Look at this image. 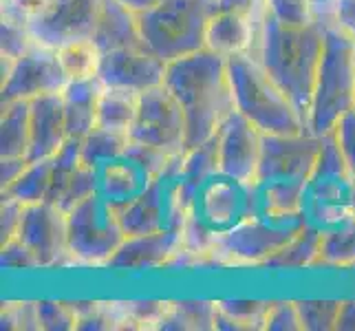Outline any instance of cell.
I'll use <instances>...</instances> for the list:
<instances>
[{"mask_svg":"<svg viewBox=\"0 0 355 331\" xmlns=\"http://www.w3.org/2000/svg\"><path fill=\"white\" fill-rule=\"evenodd\" d=\"M95 192H100V179H97V168H91L87 164H82L78 168L76 177H73L71 183L67 186L64 194L60 197L58 205L62 207L64 212H69L78 203H82L84 199L93 197Z\"/></svg>","mask_w":355,"mask_h":331,"instance_id":"obj_34","label":"cell"},{"mask_svg":"<svg viewBox=\"0 0 355 331\" xmlns=\"http://www.w3.org/2000/svg\"><path fill=\"white\" fill-rule=\"evenodd\" d=\"M342 331H355V300H345L340 309V318H338V327Z\"/></svg>","mask_w":355,"mask_h":331,"instance_id":"obj_46","label":"cell"},{"mask_svg":"<svg viewBox=\"0 0 355 331\" xmlns=\"http://www.w3.org/2000/svg\"><path fill=\"white\" fill-rule=\"evenodd\" d=\"M27 164H29L27 157H0V190L9 188L22 175Z\"/></svg>","mask_w":355,"mask_h":331,"instance_id":"obj_45","label":"cell"},{"mask_svg":"<svg viewBox=\"0 0 355 331\" xmlns=\"http://www.w3.org/2000/svg\"><path fill=\"white\" fill-rule=\"evenodd\" d=\"M51 170H53V157L51 159H38V162H29L22 175L11 183L9 188L3 190V194L16 199L24 205L42 203L49 197V188H51Z\"/></svg>","mask_w":355,"mask_h":331,"instance_id":"obj_25","label":"cell"},{"mask_svg":"<svg viewBox=\"0 0 355 331\" xmlns=\"http://www.w3.org/2000/svg\"><path fill=\"white\" fill-rule=\"evenodd\" d=\"M216 11L214 0H164L137 16L144 44L164 62L205 49V27Z\"/></svg>","mask_w":355,"mask_h":331,"instance_id":"obj_6","label":"cell"},{"mask_svg":"<svg viewBox=\"0 0 355 331\" xmlns=\"http://www.w3.org/2000/svg\"><path fill=\"white\" fill-rule=\"evenodd\" d=\"M177 155H168L164 151L150 148V146L130 142L126 153L106 162L100 177V192L115 207L126 205L135 197L150 186L164 170L173 164Z\"/></svg>","mask_w":355,"mask_h":331,"instance_id":"obj_10","label":"cell"},{"mask_svg":"<svg viewBox=\"0 0 355 331\" xmlns=\"http://www.w3.org/2000/svg\"><path fill=\"white\" fill-rule=\"evenodd\" d=\"M69 256L78 263L108 265L119 245L126 241L117 207L102 192L84 199L67 212Z\"/></svg>","mask_w":355,"mask_h":331,"instance_id":"obj_8","label":"cell"},{"mask_svg":"<svg viewBox=\"0 0 355 331\" xmlns=\"http://www.w3.org/2000/svg\"><path fill=\"white\" fill-rule=\"evenodd\" d=\"M322 235H324V230L311 223H304L285 248L280 250L274 259H269L267 267H280V269L313 267L318 263V254H320Z\"/></svg>","mask_w":355,"mask_h":331,"instance_id":"obj_24","label":"cell"},{"mask_svg":"<svg viewBox=\"0 0 355 331\" xmlns=\"http://www.w3.org/2000/svg\"><path fill=\"white\" fill-rule=\"evenodd\" d=\"M216 11H234V14L250 16L256 22L265 18V0H214Z\"/></svg>","mask_w":355,"mask_h":331,"instance_id":"obj_43","label":"cell"},{"mask_svg":"<svg viewBox=\"0 0 355 331\" xmlns=\"http://www.w3.org/2000/svg\"><path fill=\"white\" fill-rule=\"evenodd\" d=\"M315 265H329V267L355 265V219L324 230Z\"/></svg>","mask_w":355,"mask_h":331,"instance_id":"obj_27","label":"cell"},{"mask_svg":"<svg viewBox=\"0 0 355 331\" xmlns=\"http://www.w3.org/2000/svg\"><path fill=\"white\" fill-rule=\"evenodd\" d=\"M324 137L302 130L298 135H263L261 166L254 183V199L263 212L276 217L302 214L304 199Z\"/></svg>","mask_w":355,"mask_h":331,"instance_id":"obj_2","label":"cell"},{"mask_svg":"<svg viewBox=\"0 0 355 331\" xmlns=\"http://www.w3.org/2000/svg\"><path fill=\"white\" fill-rule=\"evenodd\" d=\"M35 46V40L29 31V24L14 18L3 11V24H0V56L9 60H20Z\"/></svg>","mask_w":355,"mask_h":331,"instance_id":"obj_31","label":"cell"},{"mask_svg":"<svg viewBox=\"0 0 355 331\" xmlns=\"http://www.w3.org/2000/svg\"><path fill=\"white\" fill-rule=\"evenodd\" d=\"M128 144H130V135L95 126L82 139V164H87L91 168L104 166L106 162H113V159L124 155Z\"/></svg>","mask_w":355,"mask_h":331,"instance_id":"obj_28","label":"cell"},{"mask_svg":"<svg viewBox=\"0 0 355 331\" xmlns=\"http://www.w3.org/2000/svg\"><path fill=\"white\" fill-rule=\"evenodd\" d=\"M141 93L130 89L104 87L100 95V106H97V126L115 133L130 135L139 110Z\"/></svg>","mask_w":355,"mask_h":331,"instance_id":"obj_22","label":"cell"},{"mask_svg":"<svg viewBox=\"0 0 355 331\" xmlns=\"http://www.w3.org/2000/svg\"><path fill=\"white\" fill-rule=\"evenodd\" d=\"M265 329L267 331H300V314L296 303L291 300H280L269 305V312L265 318Z\"/></svg>","mask_w":355,"mask_h":331,"instance_id":"obj_37","label":"cell"},{"mask_svg":"<svg viewBox=\"0 0 355 331\" xmlns=\"http://www.w3.org/2000/svg\"><path fill=\"white\" fill-rule=\"evenodd\" d=\"M119 305L121 316H124V329H159L164 318L175 307V303L168 300H135Z\"/></svg>","mask_w":355,"mask_h":331,"instance_id":"obj_30","label":"cell"},{"mask_svg":"<svg viewBox=\"0 0 355 331\" xmlns=\"http://www.w3.org/2000/svg\"><path fill=\"white\" fill-rule=\"evenodd\" d=\"M121 5L124 7H128L130 11H135V14H144V11H150V9H155L157 5H162L164 0H119Z\"/></svg>","mask_w":355,"mask_h":331,"instance_id":"obj_47","label":"cell"},{"mask_svg":"<svg viewBox=\"0 0 355 331\" xmlns=\"http://www.w3.org/2000/svg\"><path fill=\"white\" fill-rule=\"evenodd\" d=\"M22 214L24 203L3 194V205H0V243H7L18 237Z\"/></svg>","mask_w":355,"mask_h":331,"instance_id":"obj_41","label":"cell"},{"mask_svg":"<svg viewBox=\"0 0 355 331\" xmlns=\"http://www.w3.org/2000/svg\"><path fill=\"white\" fill-rule=\"evenodd\" d=\"M102 0H53L51 9L29 22L35 44L58 49L71 40L93 38Z\"/></svg>","mask_w":355,"mask_h":331,"instance_id":"obj_14","label":"cell"},{"mask_svg":"<svg viewBox=\"0 0 355 331\" xmlns=\"http://www.w3.org/2000/svg\"><path fill=\"white\" fill-rule=\"evenodd\" d=\"M175 309L181 316L186 329H216V312L218 303L210 300H179L175 303Z\"/></svg>","mask_w":355,"mask_h":331,"instance_id":"obj_36","label":"cell"},{"mask_svg":"<svg viewBox=\"0 0 355 331\" xmlns=\"http://www.w3.org/2000/svg\"><path fill=\"white\" fill-rule=\"evenodd\" d=\"M263 133L234 108L216 133L218 175L254 186L261 166Z\"/></svg>","mask_w":355,"mask_h":331,"instance_id":"obj_11","label":"cell"},{"mask_svg":"<svg viewBox=\"0 0 355 331\" xmlns=\"http://www.w3.org/2000/svg\"><path fill=\"white\" fill-rule=\"evenodd\" d=\"M0 263L7 269H33L40 267L33 252L18 237L7 243H0Z\"/></svg>","mask_w":355,"mask_h":331,"instance_id":"obj_38","label":"cell"},{"mask_svg":"<svg viewBox=\"0 0 355 331\" xmlns=\"http://www.w3.org/2000/svg\"><path fill=\"white\" fill-rule=\"evenodd\" d=\"M259 33L261 27L256 29L254 18L234 11H214L205 27V49L223 58L250 53Z\"/></svg>","mask_w":355,"mask_h":331,"instance_id":"obj_18","label":"cell"},{"mask_svg":"<svg viewBox=\"0 0 355 331\" xmlns=\"http://www.w3.org/2000/svg\"><path fill=\"white\" fill-rule=\"evenodd\" d=\"M304 223L302 214H250L216 239L210 256L223 265H267Z\"/></svg>","mask_w":355,"mask_h":331,"instance_id":"obj_7","label":"cell"},{"mask_svg":"<svg viewBox=\"0 0 355 331\" xmlns=\"http://www.w3.org/2000/svg\"><path fill=\"white\" fill-rule=\"evenodd\" d=\"M82 166V139L69 137L67 144L53 155V170H51V188H49V203L60 201L64 194L71 179L76 177L78 168Z\"/></svg>","mask_w":355,"mask_h":331,"instance_id":"obj_29","label":"cell"},{"mask_svg":"<svg viewBox=\"0 0 355 331\" xmlns=\"http://www.w3.org/2000/svg\"><path fill=\"white\" fill-rule=\"evenodd\" d=\"M69 84L64 76L55 49H46L35 44L29 53L16 60L9 78L3 80L0 87V102H16V100H35L40 95L62 93Z\"/></svg>","mask_w":355,"mask_h":331,"instance_id":"obj_12","label":"cell"},{"mask_svg":"<svg viewBox=\"0 0 355 331\" xmlns=\"http://www.w3.org/2000/svg\"><path fill=\"white\" fill-rule=\"evenodd\" d=\"M186 113L166 84L141 93L139 110L130 128V142L168 155L186 153Z\"/></svg>","mask_w":355,"mask_h":331,"instance_id":"obj_9","label":"cell"},{"mask_svg":"<svg viewBox=\"0 0 355 331\" xmlns=\"http://www.w3.org/2000/svg\"><path fill=\"white\" fill-rule=\"evenodd\" d=\"M269 305L263 300H221L216 312V329L250 331L265 329Z\"/></svg>","mask_w":355,"mask_h":331,"instance_id":"obj_26","label":"cell"},{"mask_svg":"<svg viewBox=\"0 0 355 331\" xmlns=\"http://www.w3.org/2000/svg\"><path fill=\"white\" fill-rule=\"evenodd\" d=\"M31 102V148L29 162L51 159L69 139L62 93L40 95Z\"/></svg>","mask_w":355,"mask_h":331,"instance_id":"obj_17","label":"cell"},{"mask_svg":"<svg viewBox=\"0 0 355 331\" xmlns=\"http://www.w3.org/2000/svg\"><path fill=\"white\" fill-rule=\"evenodd\" d=\"M168 62L157 58L146 46L113 49L102 53L100 78L104 87L130 89L144 93L153 87L164 84Z\"/></svg>","mask_w":355,"mask_h":331,"instance_id":"obj_15","label":"cell"},{"mask_svg":"<svg viewBox=\"0 0 355 331\" xmlns=\"http://www.w3.org/2000/svg\"><path fill=\"white\" fill-rule=\"evenodd\" d=\"M31 148V102L3 104L0 115V157H27Z\"/></svg>","mask_w":355,"mask_h":331,"instance_id":"obj_21","label":"cell"},{"mask_svg":"<svg viewBox=\"0 0 355 331\" xmlns=\"http://www.w3.org/2000/svg\"><path fill=\"white\" fill-rule=\"evenodd\" d=\"M334 139L338 144V148L345 155L349 168L355 175V106L340 117V121L336 124V128L331 130Z\"/></svg>","mask_w":355,"mask_h":331,"instance_id":"obj_39","label":"cell"},{"mask_svg":"<svg viewBox=\"0 0 355 331\" xmlns=\"http://www.w3.org/2000/svg\"><path fill=\"white\" fill-rule=\"evenodd\" d=\"M345 300H298L296 307L304 331H331L338 327Z\"/></svg>","mask_w":355,"mask_h":331,"instance_id":"obj_32","label":"cell"},{"mask_svg":"<svg viewBox=\"0 0 355 331\" xmlns=\"http://www.w3.org/2000/svg\"><path fill=\"white\" fill-rule=\"evenodd\" d=\"M265 14L285 27H307L315 22L311 0H265Z\"/></svg>","mask_w":355,"mask_h":331,"instance_id":"obj_33","label":"cell"},{"mask_svg":"<svg viewBox=\"0 0 355 331\" xmlns=\"http://www.w3.org/2000/svg\"><path fill=\"white\" fill-rule=\"evenodd\" d=\"M38 323L40 329L46 331H71L78 329V316L73 312L71 303H58V300H38Z\"/></svg>","mask_w":355,"mask_h":331,"instance_id":"obj_35","label":"cell"},{"mask_svg":"<svg viewBox=\"0 0 355 331\" xmlns=\"http://www.w3.org/2000/svg\"><path fill=\"white\" fill-rule=\"evenodd\" d=\"M60 67H62L69 82L93 80L100 76L102 65V49L95 44L93 38L71 40L55 49Z\"/></svg>","mask_w":355,"mask_h":331,"instance_id":"obj_23","label":"cell"},{"mask_svg":"<svg viewBox=\"0 0 355 331\" xmlns=\"http://www.w3.org/2000/svg\"><path fill=\"white\" fill-rule=\"evenodd\" d=\"M18 239L33 252L40 267H53L71 259L67 212L55 203L24 205Z\"/></svg>","mask_w":355,"mask_h":331,"instance_id":"obj_13","label":"cell"},{"mask_svg":"<svg viewBox=\"0 0 355 331\" xmlns=\"http://www.w3.org/2000/svg\"><path fill=\"white\" fill-rule=\"evenodd\" d=\"M324 46V24L285 27L265 14L259 33V58L267 76L283 91L307 121L313 100L318 65Z\"/></svg>","mask_w":355,"mask_h":331,"instance_id":"obj_3","label":"cell"},{"mask_svg":"<svg viewBox=\"0 0 355 331\" xmlns=\"http://www.w3.org/2000/svg\"><path fill=\"white\" fill-rule=\"evenodd\" d=\"M164 84L186 113V151L214 139L225 117L234 110L227 58L210 49L168 62Z\"/></svg>","mask_w":355,"mask_h":331,"instance_id":"obj_1","label":"cell"},{"mask_svg":"<svg viewBox=\"0 0 355 331\" xmlns=\"http://www.w3.org/2000/svg\"><path fill=\"white\" fill-rule=\"evenodd\" d=\"M227 73L234 108L263 135H298L307 121L278 84L267 76L261 60L250 53L227 58Z\"/></svg>","mask_w":355,"mask_h":331,"instance_id":"obj_4","label":"cell"},{"mask_svg":"<svg viewBox=\"0 0 355 331\" xmlns=\"http://www.w3.org/2000/svg\"><path fill=\"white\" fill-rule=\"evenodd\" d=\"M93 40L102 49V53L113 51V49L146 46L139 33L137 14L121 5L119 0H102V9H100V18H97V27L93 31Z\"/></svg>","mask_w":355,"mask_h":331,"instance_id":"obj_19","label":"cell"},{"mask_svg":"<svg viewBox=\"0 0 355 331\" xmlns=\"http://www.w3.org/2000/svg\"><path fill=\"white\" fill-rule=\"evenodd\" d=\"M51 5H53V0H5L3 11L29 24L33 20L42 18L46 11L51 9Z\"/></svg>","mask_w":355,"mask_h":331,"instance_id":"obj_42","label":"cell"},{"mask_svg":"<svg viewBox=\"0 0 355 331\" xmlns=\"http://www.w3.org/2000/svg\"><path fill=\"white\" fill-rule=\"evenodd\" d=\"M181 252V230H162L153 235L126 237L119 250L108 261L113 269H128V272H146L157 269L177 259Z\"/></svg>","mask_w":355,"mask_h":331,"instance_id":"obj_16","label":"cell"},{"mask_svg":"<svg viewBox=\"0 0 355 331\" xmlns=\"http://www.w3.org/2000/svg\"><path fill=\"white\" fill-rule=\"evenodd\" d=\"M324 24V46L318 65L313 100L307 128L313 135H329L340 117L355 106V65L353 40L334 22Z\"/></svg>","mask_w":355,"mask_h":331,"instance_id":"obj_5","label":"cell"},{"mask_svg":"<svg viewBox=\"0 0 355 331\" xmlns=\"http://www.w3.org/2000/svg\"><path fill=\"white\" fill-rule=\"evenodd\" d=\"M104 84L100 78L69 82L62 91L69 137L84 139L97 126V106Z\"/></svg>","mask_w":355,"mask_h":331,"instance_id":"obj_20","label":"cell"},{"mask_svg":"<svg viewBox=\"0 0 355 331\" xmlns=\"http://www.w3.org/2000/svg\"><path fill=\"white\" fill-rule=\"evenodd\" d=\"M334 24L355 40V0H334Z\"/></svg>","mask_w":355,"mask_h":331,"instance_id":"obj_44","label":"cell"},{"mask_svg":"<svg viewBox=\"0 0 355 331\" xmlns=\"http://www.w3.org/2000/svg\"><path fill=\"white\" fill-rule=\"evenodd\" d=\"M3 329H40L35 303H11L3 307Z\"/></svg>","mask_w":355,"mask_h":331,"instance_id":"obj_40","label":"cell"},{"mask_svg":"<svg viewBox=\"0 0 355 331\" xmlns=\"http://www.w3.org/2000/svg\"><path fill=\"white\" fill-rule=\"evenodd\" d=\"M353 65H355V40H353Z\"/></svg>","mask_w":355,"mask_h":331,"instance_id":"obj_48","label":"cell"}]
</instances>
